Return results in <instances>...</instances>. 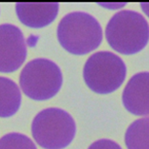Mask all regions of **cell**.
I'll use <instances>...</instances> for the list:
<instances>
[{
  "label": "cell",
  "mask_w": 149,
  "mask_h": 149,
  "mask_svg": "<svg viewBox=\"0 0 149 149\" xmlns=\"http://www.w3.org/2000/svg\"><path fill=\"white\" fill-rule=\"evenodd\" d=\"M58 8V3H17L16 13L24 26L41 29L55 21Z\"/></svg>",
  "instance_id": "obj_8"
},
{
  "label": "cell",
  "mask_w": 149,
  "mask_h": 149,
  "mask_svg": "<svg viewBox=\"0 0 149 149\" xmlns=\"http://www.w3.org/2000/svg\"><path fill=\"white\" fill-rule=\"evenodd\" d=\"M61 46L73 55L82 56L97 49L102 29L97 19L85 12H72L61 19L57 29Z\"/></svg>",
  "instance_id": "obj_1"
},
{
  "label": "cell",
  "mask_w": 149,
  "mask_h": 149,
  "mask_svg": "<svg viewBox=\"0 0 149 149\" xmlns=\"http://www.w3.org/2000/svg\"><path fill=\"white\" fill-rule=\"evenodd\" d=\"M63 85V73L48 58H35L26 64L19 74L24 94L34 100H46L58 94Z\"/></svg>",
  "instance_id": "obj_5"
},
{
  "label": "cell",
  "mask_w": 149,
  "mask_h": 149,
  "mask_svg": "<svg viewBox=\"0 0 149 149\" xmlns=\"http://www.w3.org/2000/svg\"><path fill=\"white\" fill-rule=\"evenodd\" d=\"M125 143L128 149H149V117L137 119L129 126Z\"/></svg>",
  "instance_id": "obj_10"
},
{
  "label": "cell",
  "mask_w": 149,
  "mask_h": 149,
  "mask_svg": "<svg viewBox=\"0 0 149 149\" xmlns=\"http://www.w3.org/2000/svg\"><path fill=\"white\" fill-rule=\"evenodd\" d=\"M123 104L136 116L149 115V72H139L129 80L123 92Z\"/></svg>",
  "instance_id": "obj_7"
},
{
  "label": "cell",
  "mask_w": 149,
  "mask_h": 149,
  "mask_svg": "<svg viewBox=\"0 0 149 149\" xmlns=\"http://www.w3.org/2000/svg\"><path fill=\"white\" fill-rule=\"evenodd\" d=\"M109 46L123 55H134L143 50L149 41V24L139 13L123 10L109 19L105 29Z\"/></svg>",
  "instance_id": "obj_2"
},
{
  "label": "cell",
  "mask_w": 149,
  "mask_h": 149,
  "mask_svg": "<svg viewBox=\"0 0 149 149\" xmlns=\"http://www.w3.org/2000/svg\"><path fill=\"white\" fill-rule=\"evenodd\" d=\"M33 139L44 149H63L76 134L72 116L63 109L51 107L40 111L31 124Z\"/></svg>",
  "instance_id": "obj_3"
},
{
  "label": "cell",
  "mask_w": 149,
  "mask_h": 149,
  "mask_svg": "<svg viewBox=\"0 0 149 149\" xmlns=\"http://www.w3.org/2000/svg\"><path fill=\"white\" fill-rule=\"evenodd\" d=\"M127 66L124 61L111 52L95 53L87 60L83 70L86 85L93 92L106 95L116 91L125 81Z\"/></svg>",
  "instance_id": "obj_4"
},
{
  "label": "cell",
  "mask_w": 149,
  "mask_h": 149,
  "mask_svg": "<svg viewBox=\"0 0 149 149\" xmlns=\"http://www.w3.org/2000/svg\"><path fill=\"white\" fill-rule=\"evenodd\" d=\"M27 56L22 30L14 24L0 26V72L12 73L24 64Z\"/></svg>",
  "instance_id": "obj_6"
},
{
  "label": "cell",
  "mask_w": 149,
  "mask_h": 149,
  "mask_svg": "<svg viewBox=\"0 0 149 149\" xmlns=\"http://www.w3.org/2000/svg\"><path fill=\"white\" fill-rule=\"evenodd\" d=\"M0 149H37L29 136L19 133H10L0 139Z\"/></svg>",
  "instance_id": "obj_11"
},
{
  "label": "cell",
  "mask_w": 149,
  "mask_h": 149,
  "mask_svg": "<svg viewBox=\"0 0 149 149\" xmlns=\"http://www.w3.org/2000/svg\"><path fill=\"white\" fill-rule=\"evenodd\" d=\"M140 7H141L143 12L145 13V15L149 18V3H141Z\"/></svg>",
  "instance_id": "obj_13"
},
{
  "label": "cell",
  "mask_w": 149,
  "mask_h": 149,
  "mask_svg": "<svg viewBox=\"0 0 149 149\" xmlns=\"http://www.w3.org/2000/svg\"><path fill=\"white\" fill-rule=\"evenodd\" d=\"M22 95L18 85L7 77L0 76V117L13 116L19 109Z\"/></svg>",
  "instance_id": "obj_9"
},
{
  "label": "cell",
  "mask_w": 149,
  "mask_h": 149,
  "mask_svg": "<svg viewBox=\"0 0 149 149\" xmlns=\"http://www.w3.org/2000/svg\"><path fill=\"white\" fill-rule=\"evenodd\" d=\"M88 149H122L117 142L111 139H98L90 145Z\"/></svg>",
  "instance_id": "obj_12"
}]
</instances>
